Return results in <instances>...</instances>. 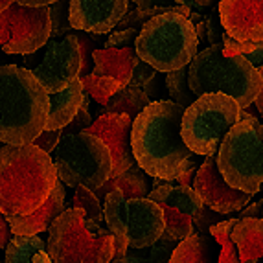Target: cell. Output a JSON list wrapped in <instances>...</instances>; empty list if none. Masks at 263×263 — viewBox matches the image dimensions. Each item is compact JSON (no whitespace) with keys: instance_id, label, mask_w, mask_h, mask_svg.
Here are the masks:
<instances>
[{"instance_id":"cell-1","label":"cell","mask_w":263,"mask_h":263,"mask_svg":"<svg viewBox=\"0 0 263 263\" xmlns=\"http://www.w3.org/2000/svg\"><path fill=\"white\" fill-rule=\"evenodd\" d=\"M182 114L184 109L175 101L158 100L133 120V155L149 177L171 182L192 166H199L195 153L180 135Z\"/></svg>"},{"instance_id":"cell-2","label":"cell","mask_w":263,"mask_h":263,"mask_svg":"<svg viewBox=\"0 0 263 263\" xmlns=\"http://www.w3.org/2000/svg\"><path fill=\"white\" fill-rule=\"evenodd\" d=\"M57 182L53 160L33 144L0 149V212L28 215L35 212Z\"/></svg>"},{"instance_id":"cell-3","label":"cell","mask_w":263,"mask_h":263,"mask_svg":"<svg viewBox=\"0 0 263 263\" xmlns=\"http://www.w3.org/2000/svg\"><path fill=\"white\" fill-rule=\"evenodd\" d=\"M48 92L26 68L0 66V142L31 144L46 127Z\"/></svg>"},{"instance_id":"cell-4","label":"cell","mask_w":263,"mask_h":263,"mask_svg":"<svg viewBox=\"0 0 263 263\" xmlns=\"http://www.w3.org/2000/svg\"><path fill=\"white\" fill-rule=\"evenodd\" d=\"M188 83L197 96L223 92L234 98L241 109H249L263 88V76L241 53L224 55L223 43L197 52L188 65Z\"/></svg>"},{"instance_id":"cell-5","label":"cell","mask_w":263,"mask_h":263,"mask_svg":"<svg viewBox=\"0 0 263 263\" xmlns=\"http://www.w3.org/2000/svg\"><path fill=\"white\" fill-rule=\"evenodd\" d=\"M46 249L53 263H110L114 234L83 210L65 208L48 227Z\"/></svg>"},{"instance_id":"cell-6","label":"cell","mask_w":263,"mask_h":263,"mask_svg":"<svg viewBox=\"0 0 263 263\" xmlns=\"http://www.w3.org/2000/svg\"><path fill=\"white\" fill-rule=\"evenodd\" d=\"M135 52L162 74L188 66L199 52L195 24L190 17L175 11L155 15L140 28Z\"/></svg>"},{"instance_id":"cell-7","label":"cell","mask_w":263,"mask_h":263,"mask_svg":"<svg viewBox=\"0 0 263 263\" xmlns=\"http://www.w3.org/2000/svg\"><path fill=\"white\" fill-rule=\"evenodd\" d=\"M217 167L228 184L250 195L263 190V123L239 120L217 151Z\"/></svg>"},{"instance_id":"cell-8","label":"cell","mask_w":263,"mask_h":263,"mask_svg":"<svg viewBox=\"0 0 263 263\" xmlns=\"http://www.w3.org/2000/svg\"><path fill=\"white\" fill-rule=\"evenodd\" d=\"M52 160L57 179L70 188L83 184L94 192L112 171V158L105 142L85 131L61 135Z\"/></svg>"},{"instance_id":"cell-9","label":"cell","mask_w":263,"mask_h":263,"mask_svg":"<svg viewBox=\"0 0 263 263\" xmlns=\"http://www.w3.org/2000/svg\"><path fill=\"white\" fill-rule=\"evenodd\" d=\"M241 107L223 92L201 94L186 107L180 122V135L195 155L208 157L219 151L227 133L239 122Z\"/></svg>"},{"instance_id":"cell-10","label":"cell","mask_w":263,"mask_h":263,"mask_svg":"<svg viewBox=\"0 0 263 263\" xmlns=\"http://www.w3.org/2000/svg\"><path fill=\"white\" fill-rule=\"evenodd\" d=\"M103 223L114 236L127 239L129 247H149L164 234V215L151 199H125L114 190L103 201Z\"/></svg>"},{"instance_id":"cell-11","label":"cell","mask_w":263,"mask_h":263,"mask_svg":"<svg viewBox=\"0 0 263 263\" xmlns=\"http://www.w3.org/2000/svg\"><path fill=\"white\" fill-rule=\"evenodd\" d=\"M24 68L35 76L48 94L63 90L72 79L79 78L81 70L78 35L72 31L63 37L48 39L39 50L24 55Z\"/></svg>"},{"instance_id":"cell-12","label":"cell","mask_w":263,"mask_h":263,"mask_svg":"<svg viewBox=\"0 0 263 263\" xmlns=\"http://www.w3.org/2000/svg\"><path fill=\"white\" fill-rule=\"evenodd\" d=\"M48 6L9 4L0 11V48L6 53H33L50 39Z\"/></svg>"},{"instance_id":"cell-13","label":"cell","mask_w":263,"mask_h":263,"mask_svg":"<svg viewBox=\"0 0 263 263\" xmlns=\"http://www.w3.org/2000/svg\"><path fill=\"white\" fill-rule=\"evenodd\" d=\"M92 59V72L79 79L85 92L100 105H105L116 90L129 85L138 55L135 48H96Z\"/></svg>"},{"instance_id":"cell-14","label":"cell","mask_w":263,"mask_h":263,"mask_svg":"<svg viewBox=\"0 0 263 263\" xmlns=\"http://www.w3.org/2000/svg\"><path fill=\"white\" fill-rule=\"evenodd\" d=\"M192 184V188L197 192L204 206L224 215L239 212L249 204L250 199L254 197L250 193L232 188L223 179L219 167H217V153L204 157L201 166L197 167V173H195Z\"/></svg>"},{"instance_id":"cell-15","label":"cell","mask_w":263,"mask_h":263,"mask_svg":"<svg viewBox=\"0 0 263 263\" xmlns=\"http://www.w3.org/2000/svg\"><path fill=\"white\" fill-rule=\"evenodd\" d=\"M131 129L133 120L127 114H100V118L85 129V133L101 138L109 147L112 158V171L109 179L122 175L136 162L131 147Z\"/></svg>"},{"instance_id":"cell-16","label":"cell","mask_w":263,"mask_h":263,"mask_svg":"<svg viewBox=\"0 0 263 263\" xmlns=\"http://www.w3.org/2000/svg\"><path fill=\"white\" fill-rule=\"evenodd\" d=\"M129 0H70L68 21L76 31L105 35L127 13Z\"/></svg>"},{"instance_id":"cell-17","label":"cell","mask_w":263,"mask_h":263,"mask_svg":"<svg viewBox=\"0 0 263 263\" xmlns=\"http://www.w3.org/2000/svg\"><path fill=\"white\" fill-rule=\"evenodd\" d=\"M219 18L227 35L241 41H263V0H221Z\"/></svg>"},{"instance_id":"cell-18","label":"cell","mask_w":263,"mask_h":263,"mask_svg":"<svg viewBox=\"0 0 263 263\" xmlns=\"http://www.w3.org/2000/svg\"><path fill=\"white\" fill-rule=\"evenodd\" d=\"M65 186L57 179L48 199L35 212H31L28 215H6L13 236H33V234L48 230L52 221L65 212Z\"/></svg>"},{"instance_id":"cell-19","label":"cell","mask_w":263,"mask_h":263,"mask_svg":"<svg viewBox=\"0 0 263 263\" xmlns=\"http://www.w3.org/2000/svg\"><path fill=\"white\" fill-rule=\"evenodd\" d=\"M83 96L85 90L79 78L72 79L70 85H66L59 92L48 94L50 109L44 129L46 131H55V129L66 127L74 120V116L81 109V105H83Z\"/></svg>"},{"instance_id":"cell-20","label":"cell","mask_w":263,"mask_h":263,"mask_svg":"<svg viewBox=\"0 0 263 263\" xmlns=\"http://www.w3.org/2000/svg\"><path fill=\"white\" fill-rule=\"evenodd\" d=\"M118 190L125 199H144L151 192V177L142 170L138 164H133L129 170H125L122 175L107 179L98 190H94V195L98 201L103 202L110 192Z\"/></svg>"},{"instance_id":"cell-21","label":"cell","mask_w":263,"mask_h":263,"mask_svg":"<svg viewBox=\"0 0 263 263\" xmlns=\"http://www.w3.org/2000/svg\"><path fill=\"white\" fill-rule=\"evenodd\" d=\"M230 239L237 247V254L245 261H258L263 258V217L236 219Z\"/></svg>"},{"instance_id":"cell-22","label":"cell","mask_w":263,"mask_h":263,"mask_svg":"<svg viewBox=\"0 0 263 263\" xmlns=\"http://www.w3.org/2000/svg\"><path fill=\"white\" fill-rule=\"evenodd\" d=\"M217 241L212 234L193 232L177 243L167 263H217Z\"/></svg>"},{"instance_id":"cell-23","label":"cell","mask_w":263,"mask_h":263,"mask_svg":"<svg viewBox=\"0 0 263 263\" xmlns=\"http://www.w3.org/2000/svg\"><path fill=\"white\" fill-rule=\"evenodd\" d=\"M147 199H151L157 204H166V206L173 208V210L182 212V214L190 215V217H193L202 208L201 197L192 186H173L170 182H162L160 186L151 190Z\"/></svg>"},{"instance_id":"cell-24","label":"cell","mask_w":263,"mask_h":263,"mask_svg":"<svg viewBox=\"0 0 263 263\" xmlns=\"http://www.w3.org/2000/svg\"><path fill=\"white\" fill-rule=\"evenodd\" d=\"M6 263H53L46 243L33 236H13L6 247Z\"/></svg>"},{"instance_id":"cell-25","label":"cell","mask_w":263,"mask_h":263,"mask_svg":"<svg viewBox=\"0 0 263 263\" xmlns=\"http://www.w3.org/2000/svg\"><path fill=\"white\" fill-rule=\"evenodd\" d=\"M149 103L151 98L142 88L125 85L107 100V103L101 109V114H127L129 118L135 120Z\"/></svg>"},{"instance_id":"cell-26","label":"cell","mask_w":263,"mask_h":263,"mask_svg":"<svg viewBox=\"0 0 263 263\" xmlns=\"http://www.w3.org/2000/svg\"><path fill=\"white\" fill-rule=\"evenodd\" d=\"M175 247V239L164 232L153 245L142 247V249L129 247L125 254L120 256V258H114L110 263H167Z\"/></svg>"},{"instance_id":"cell-27","label":"cell","mask_w":263,"mask_h":263,"mask_svg":"<svg viewBox=\"0 0 263 263\" xmlns=\"http://www.w3.org/2000/svg\"><path fill=\"white\" fill-rule=\"evenodd\" d=\"M164 83H166V92L170 94L171 101H175L177 105H180L182 109L190 107L199 98L188 83V66H182L179 70L167 72Z\"/></svg>"},{"instance_id":"cell-28","label":"cell","mask_w":263,"mask_h":263,"mask_svg":"<svg viewBox=\"0 0 263 263\" xmlns=\"http://www.w3.org/2000/svg\"><path fill=\"white\" fill-rule=\"evenodd\" d=\"M234 223H236V219L221 221V223L214 224L210 228V234L214 236L217 245L221 247L219 256H217V263H256V261H245V259H241L239 254H237V247L230 239V230H232Z\"/></svg>"},{"instance_id":"cell-29","label":"cell","mask_w":263,"mask_h":263,"mask_svg":"<svg viewBox=\"0 0 263 263\" xmlns=\"http://www.w3.org/2000/svg\"><path fill=\"white\" fill-rule=\"evenodd\" d=\"M136 4L138 13L145 18V22L149 21L151 17L160 13H170V11H175V13H182L186 17H190L192 9L186 8V6H180L177 0H133Z\"/></svg>"},{"instance_id":"cell-30","label":"cell","mask_w":263,"mask_h":263,"mask_svg":"<svg viewBox=\"0 0 263 263\" xmlns=\"http://www.w3.org/2000/svg\"><path fill=\"white\" fill-rule=\"evenodd\" d=\"M74 208L83 210L88 219L103 223V204L98 201L92 190L85 188L83 184H78L74 188Z\"/></svg>"},{"instance_id":"cell-31","label":"cell","mask_w":263,"mask_h":263,"mask_svg":"<svg viewBox=\"0 0 263 263\" xmlns=\"http://www.w3.org/2000/svg\"><path fill=\"white\" fill-rule=\"evenodd\" d=\"M68 4L70 0H57L53 4L48 6L50 9V39H55V37H63L66 33H72L76 31L72 28L70 21H68Z\"/></svg>"},{"instance_id":"cell-32","label":"cell","mask_w":263,"mask_h":263,"mask_svg":"<svg viewBox=\"0 0 263 263\" xmlns=\"http://www.w3.org/2000/svg\"><path fill=\"white\" fill-rule=\"evenodd\" d=\"M223 217H224V214H219V212H215L202 204L201 210L192 217V223H193V228H197L199 234H210V228L214 227V224L224 221Z\"/></svg>"},{"instance_id":"cell-33","label":"cell","mask_w":263,"mask_h":263,"mask_svg":"<svg viewBox=\"0 0 263 263\" xmlns=\"http://www.w3.org/2000/svg\"><path fill=\"white\" fill-rule=\"evenodd\" d=\"M138 33H140L138 28H125V30L112 31L103 43V48H135V41Z\"/></svg>"},{"instance_id":"cell-34","label":"cell","mask_w":263,"mask_h":263,"mask_svg":"<svg viewBox=\"0 0 263 263\" xmlns=\"http://www.w3.org/2000/svg\"><path fill=\"white\" fill-rule=\"evenodd\" d=\"M160 74L158 70H155L153 66L147 65L145 61H142L140 57L136 59L135 63V68H133V76H131V81H129V85H133V87H138L144 90L147 85L153 81L157 76Z\"/></svg>"},{"instance_id":"cell-35","label":"cell","mask_w":263,"mask_h":263,"mask_svg":"<svg viewBox=\"0 0 263 263\" xmlns=\"http://www.w3.org/2000/svg\"><path fill=\"white\" fill-rule=\"evenodd\" d=\"M78 35V44H79V53H81V70H79V78L88 76L94 68V59H92V52L96 48V39H90L87 35Z\"/></svg>"},{"instance_id":"cell-36","label":"cell","mask_w":263,"mask_h":263,"mask_svg":"<svg viewBox=\"0 0 263 263\" xmlns=\"http://www.w3.org/2000/svg\"><path fill=\"white\" fill-rule=\"evenodd\" d=\"M204 28H206L208 46H210V44L223 43V37H224L227 31H224L223 24H221L219 9H217V6H214V11L210 13V17H204Z\"/></svg>"},{"instance_id":"cell-37","label":"cell","mask_w":263,"mask_h":263,"mask_svg":"<svg viewBox=\"0 0 263 263\" xmlns=\"http://www.w3.org/2000/svg\"><path fill=\"white\" fill-rule=\"evenodd\" d=\"M59 140H61V129H55V131H46L44 129L37 138H33L31 144L35 145V147H39V149H43L44 153L50 155L57 147Z\"/></svg>"},{"instance_id":"cell-38","label":"cell","mask_w":263,"mask_h":263,"mask_svg":"<svg viewBox=\"0 0 263 263\" xmlns=\"http://www.w3.org/2000/svg\"><path fill=\"white\" fill-rule=\"evenodd\" d=\"M144 22H145V18L138 13V9H131V11L127 9V13L123 15L122 21L118 22V26L116 28H118V30H125V28H138V30H140V28L144 26Z\"/></svg>"},{"instance_id":"cell-39","label":"cell","mask_w":263,"mask_h":263,"mask_svg":"<svg viewBox=\"0 0 263 263\" xmlns=\"http://www.w3.org/2000/svg\"><path fill=\"white\" fill-rule=\"evenodd\" d=\"M243 57H245L252 66H256V68L261 66L263 65V41H256L254 48L250 50L249 53H245Z\"/></svg>"},{"instance_id":"cell-40","label":"cell","mask_w":263,"mask_h":263,"mask_svg":"<svg viewBox=\"0 0 263 263\" xmlns=\"http://www.w3.org/2000/svg\"><path fill=\"white\" fill-rule=\"evenodd\" d=\"M11 237H13V232H11V228H9V223H8V219H6V215L0 212V250L8 247Z\"/></svg>"},{"instance_id":"cell-41","label":"cell","mask_w":263,"mask_h":263,"mask_svg":"<svg viewBox=\"0 0 263 263\" xmlns=\"http://www.w3.org/2000/svg\"><path fill=\"white\" fill-rule=\"evenodd\" d=\"M261 210H263V199L258 202H254V204H250V206L241 208L237 219H243V217H259V215H261Z\"/></svg>"},{"instance_id":"cell-42","label":"cell","mask_w":263,"mask_h":263,"mask_svg":"<svg viewBox=\"0 0 263 263\" xmlns=\"http://www.w3.org/2000/svg\"><path fill=\"white\" fill-rule=\"evenodd\" d=\"M195 33H197V41H199V46H202V50L208 46V37H206V28H204V17L202 21L195 22Z\"/></svg>"},{"instance_id":"cell-43","label":"cell","mask_w":263,"mask_h":263,"mask_svg":"<svg viewBox=\"0 0 263 263\" xmlns=\"http://www.w3.org/2000/svg\"><path fill=\"white\" fill-rule=\"evenodd\" d=\"M127 249H129V243H127V239H125V237L114 236V258H120V256H123L125 252H127Z\"/></svg>"},{"instance_id":"cell-44","label":"cell","mask_w":263,"mask_h":263,"mask_svg":"<svg viewBox=\"0 0 263 263\" xmlns=\"http://www.w3.org/2000/svg\"><path fill=\"white\" fill-rule=\"evenodd\" d=\"M197 167L199 166H192L190 167V170H186L184 173H182V175H179L177 177V182H179V184H182V186H190L193 182V179H195V173H197Z\"/></svg>"},{"instance_id":"cell-45","label":"cell","mask_w":263,"mask_h":263,"mask_svg":"<svg viewBox=\"0 0 263 263\" xmlns=\"http://www.w3.org/2000/svg\"><path fill=\"white\" fill-rule=\"evenodd\" d=\"M219 2L221 0H195V4H193L192 9H208V8L217 6Z\"/></svg>"},{"instance_id":"cell-46","label":"cell","mask_w":263,"mask_h":263,"mask_svg":"<svg viewBox=\"0 0 263 263\" xmlns=\"http://www.w3.org/2000/svg\"><path fill=\"white\" fill-rule=\"evenodd\" d=\"M57 2V0H18V4L22 6H33V8H39V6H50Z\"/></svg>"},{"instance_id":"cell-47","label":"cell","mask_w":263,"mask_h":263,"mask_svg":"<svg viewBox=\"0 0 263 263\" xmlns=\"http://www.w3.org/2000/svg\"><path fill=\"white\" fill-rule=\"evenodd\" d=\"M254 105H256V109L259 110V114H261V118H263V88H261V92L258 94V98L254 100Z\"/></svg>"},{"instance_id":"cell-48","label":"cell","mask_w":263,"mask_h":263,"mask_svg":"<svg viewBox=\"0 0 263 263\" xmlns=\"http://www.w3.org/2000/svg\"><path fill=\"white\" fill-rule=\"evenodd\" d=\"M180 6H186V8H190L192 9L193 8V4H195V0H177Z\"/></svg>"},{"instance_id":"cell-49","label":"cell","mask_w":263,"mask_h":263,"mask_svg":"<svg viewBox=\"0 0 263 263\" xmlns=\"http://www.w3.org/2000/svg\"><path fill=\"white\" fill-rule=\"evenodd\" d=\"M13 2H18V0H0V11L8 8L9 4H13Z\"/></svg>"},{"instance_id":"cell-50","label":"cell","mask_w":263,"mask_h":263,"mask_svg":"<svg viewBox=\"0 0 263 263\" xmlns=\"http://www.w3.org/2000/svg\"><path fill=\"white\" fill-rule=\"evenodd\" d=\"M258 72H259V74H263V65H261V66H258Z\"/></svg>"},{"instance_id":"cell-51","label":"cell","mask_w":263,"mask_h":263,"mask_svg":"<svg viewBox=\"0 0 263 263\" xmlns=\"http://www.w3.org/2000/svg\"><path fill=\"white\" fill-rule=\"evenodd\" d=\"M261 217H263V210H261Z\"/></svg>"}]
</instances>
